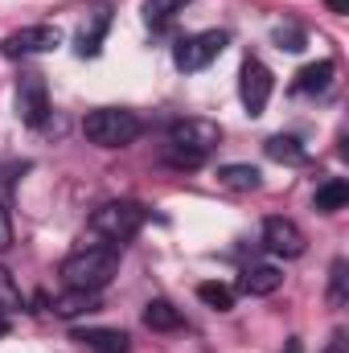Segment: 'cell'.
<instances>
[{"label":"cell","mask_w":349,"mask_h":353,"mask_svg":"<svg viewBox=\"0 0 349 353\" xmlns=\"http://www.w3.org/2000/svg\"><path fill=\"white\" fill-rule=\"evenodd\" d=\"M115 271H119V247H103V243H94V247L74 251V255L62 263V279H66V288L103 292V288L115 279Z\"/></svg>","instance_id":"1"},{"label":"cell","mask_w":349,"mask_h":353,"mask_svg":"<svg viewBox=\"0 0 349 353\" xmlns=\"http://www.w3.org/2000/svg\"><path fill=\"white\" fill-rule=\"evenodd\" d=\"M83 132L99 148H128V144L140 140L144 123H140V115H132L123 107H99V111H90L83 119Z\"/></svg>","instance_id":"2"},{"label":"cell","mask_w":349,"mask_h":353,"mask_svg":"<svg viewBox=\"0 0 349 353\" xmlns=\"http://www.w3.org/2000/svg\"><path fill=\"white\" fill-rule=\"evenodd\" d=\"M144 205H136V201H107V205H99L94 214H90V234L103 243V247H119V243H128L140 226H144Z\"/></svg>","instance_id":"3"},{"label":"cell","mask_w":349,"mask_h":353,"mask_svg":"<svg viewBox=\"0 0 349 353\" xmlns=\"http://www.w3.org/2000/svg\"><path fill=\"white\" fill-rule=\"evenodd\" d=\"M218 144H222V128L214 119H177L173 123V152L206 161Z\"/></svg>","instance_id":"4"},{"label":"cell","mask_w":349,"mask_h":353,"mask_svg":"<svg viewBox=\"0 0 349 353\" xmlns=\"http://www.w3.org/2000/svg\"><path fill=\"white\" fill-rule=\"evenodd\" d=\"M226 33L222 29H206V33H193V37H185V41H177L173 50V62L177 70H206L222 50H226Z\"/></svg>","instance_id":"5"},{"label":"cell","mask_w":349,"mask_h":353,"mask_svg":"<svg viewBox=\"0 0 349 353\" xmlns=\"http://www.w3.org/2000/svg\"><path fill=\"white\" fill-rule=\"evenodd\" d=\"M17 115L29 128H41L50 119V90L41 74H21L17 79Z\"/></svg>","instance_id":"6"},{"label":"cell","mask_w":349,"mask_h":353,"mask_svg":"<svg viewBox=\"0 0 349 353\" xmlns=\"http://www.w3.org/2000/svg\"><path fill=\"white\" fill-rule=\"evenodd\" d=\"M62 46V33L58 25H29V29H17L4 37V54L8 58H29V54H50Z\"/></svg>","instance_id":"7"},{"label":"cell","mask_w":349,"mask_h":353,"mask_svg":"<svg viewBox=\"0 0 349 353\" xmlns=\"http://www.w3.org/2000/svg\"><path fill=\"white\" fill-rule=\"evenodd\" d=\"M263 247L271 255H283V259H300L308 251V239L304 230L292 222V218H267L263 222Z\"/></svg>","instance_id":"8"},{"label":"cell","mask_w":349,"mask_h":353,"mask_svg":"<svg viewBox=\"0 0 349 353\" xmlns=\"http://www.w3.org/2000/svg\"><path fill=\"white\" fill-rule=\"evenodd\" d=\"M271 87H275L271 70L263 66L259 58H247V62H243V74H239V94H243L247 115H263V107H267V99H271Z\"/></svg>","instance_id":"9"},{"label":"cell","mask_w":349,"mask_h":353,"mask_svg":"<svg viewBox=\"0 0 349 353\" xmlns=\"http://www.w3.org/2000/svg\"><path fill=\"white\" fill-rule=\"evenodd\" d=\"M279 283H283V271L271 263H255L243 271V279H239V292L243 296H271V292H279Z\"/></svg>","instance_id":"10"},{"label":"cell","mask_w":349,"mask_h":353,"mask_svg":"<svg viewBox=\"0 0 349 353\" xmlns=\"http://www.w3.org/2000/svg\"><path fill=\"white\" fill-rule=\"evenodd\" d=\"M94 308H99V292H87V288H66L62 296H54V316H62V321H74Z\"/></svg>","instance_id":"11"},{"label":"cell","mask_w":349,"mask_h":353,"mask_svg":"<svg viewBox=\"0 0 349 353\" xmlns=\"http://www.w3.org/2000/svg\"><path fill=\"white\" fill-rule=\"evenodd\" d=\"M74 341L99 353H128V333H119V329H79Z\"/></svg>","instance_id":"12"},{"label":"cell","mask_w":349,"mask_h":353,"mask_svg":"<svg viewBox=\"0 0 349 353\" xmlns=\"http://www.w3.org/2000/svg\"><path fill=\"white\" fill-rule=\"evenodd\" d=\"M107 29H111V12H107V8H99V12L90 17V25L79 29V54H83V58H94V54L103 50Z\"/></svg>","instance_id":"13"},{"label":"cell","mask_w":349,"mask_h":353,"mask_svg":"<svg viewBox=\"0 0 349 353\" xmlns=\"http://www.w3.org/2000/svg\"><path fill=\"white\" fill-rule=\"evenodd\" d=\"M333 74H337V66H333L329 58H321V62H312V66H304V70L296 74V90H300V94H321V90H329Z\"/></svg>","instance_id":"14"},{"label":"cell","mask_w":349,"mask_h":353,"mask_svg":"<svg viewBox=\"0 0 349 353\" xmlns=\"http://www.w3.org/2000/svg\"><path fill=\"white\" fill-rule=\"evenodd\" d=\"M218 185H226V189H235V193H251V189L263 185V173L255 165H222V169H218Z\"/></svg>","instance_id":"15"},{"label":"cell","mask_w":349,"mask_h":353,"mask_svg":"<svg viewBox=\"0 0 349 353\" xmlns=\"http://www.w3.org/2000/svg\"><path fill=\"white\" fill-rule=\"evenodd\" d=\"M346 201H349V185L341 181V176L325 181V185L317 189V197H312L317 214H337V210H346Z\"/></svg>","instance_id":"16"},{"label":"cell","mask_w":349,"mask_h":353,"mask_svg":"<svg viewBox=\"0 0 349 353\" xmlns=\"http://www.w3.org/2000/svg\"><path fill=\"white\" fill-rule=\"evenodd\" d=\"M144 325L157 329V333H173V329H181V312H177L169 300H152L144 308Z\"/></svg>","instance_id":"17"},{"label":"cell","mask_w":349,"mask_h":353,"mask_svg":"<svg viewBox=\"0 0 349 353\" xmlns=\"http://www.w3.org/2000/svg\"><path fill=\"white\" fill-rule=\"evenodd\" d=\"M263 152H267L271 161H279V165H300V161H304V144H300L296 136H271V140L263 144Z\"/></svg>","instance_id":"18"},{"label":"cell","mask_w":349,"mask_h":353,"mask_svg":"<svg viewBox=\"0 0 349 353\" xmlns=\"http://www.w3.org/2000/svg\"><path fill=\"white\" fill-rule=\"evenodd\" d=\"M197 300H201L206 308H214V312H230V308H235V292H230L226 283H201V288H197Z\"/></svg>","instance_id":"19"},{"label":"cell","mask_w":349,"mask_h":353,"mask_svg":"<svg viewBox=\"0 0 349 353\" xmlns=\"http://www.w3.org/2000/svg\"><path fill=\"white\" fill-rule=\"evenodd\" d=\"M346 300H349V263H346V259H337L333 271H329V304H333V308H341Z\"/></svg>","instance_id":"20"},{"label":"cell","mask_w":349,"mask_h":353,"mask_svg":"<svg viewBox=\"0 0 349 353\" xmlns=\"http://www.w3.org/2000/svg\"><path fill=\"white\" fill-rule=\"evenodd\" d=\"M193 0H144V17L152 21V25H161V21H173L177 12H185Z\"/></svg>","instance_id":"21"},{"label":"cell","mask_w":349,"mask_h":353,"mask_svg":"<svg viewBox=\"0 0 349 353\" xmlns=\"http://www.w3.org/2000/svg\"><path fill=\"white\" fill-rule=\"evenodd\" d=\"M0 312L4 316H12V312H21V288L12 283V275L0 267Z\"/></svg>","instance_id":"22"},{"label":"cell","mask_w":349,"mask_h":353,"mask_svg":"<svg viewBox=\"0 0 349 353\" xmlns=\"http://www.w3.org/2000/svg\"><path fill=\"white\" fill-rule=\"evenodd\" d=\"M275 41H279V50L300 54V50L308 46V33H304V29H296V25H275Z\"/></svg>","instance_id":"23"},{"label":"cell","mask_w":349,"mask_h":353,"mask_svg":"<svg viewBox=\"0 0 349 353\" xmlns=\"http://www.w3.org/2000/svg\"><path fill=\"white\" fill-rule=\"evenodd\" d=\"M12 247V218H8V210L0 205V251H8Z\"/></svg>","instance_id":"24"},{"label":"cell","mask_w":349,"mask_h":353,"mask_svg":"<svg viewBox=\"0 0 349 353\" xmlns=\"http://www.w3.org/2000/svg\"><path fill=\"white\" fill-rule=\"evenodd\" d=\"M325 353H349V341H346V333H333V341L325 345Z\"/></svg>","instance_id":"25"},{"label":"cell","mask_w":349,"mask_h":353,"mask_svg":"<svg viewBox=\"0 0 349 353\" xmlns=\"http://www.w3.org/2000/svg\"><path fill=\"white\" fill-rule=\"evenodd\" d=\"M325 4H329V12H337V17L349 12V0H325Z\"/></svg>","instance_id":"26"},{"label":"cell","mask_w":349,"mask_h":353,"mask_svg":"<svg viewBox=\"0 0 349 353\" xmlns=\"http://www.w3.org/2000/svg\"><path fill=\"white\" fill-rule=\"evenodd\" d=\"M283 353H304V345H300V337H292V341L283 345Z\"/></svg>","instance_id":"27"},{"label":"cell","mask_w":349,"mask_h":353,"mask_svg":"<svg viewBox=\"0 0 349 353\" xmlns=\"http://www.w3.org/2000/svg\"><path fill=\"white\" fill-rule=\"evenodd\" d=\"M4 333H8V316L0 312V337H4Z\"/></svg>","instance_id":"28"}]
</instances>
